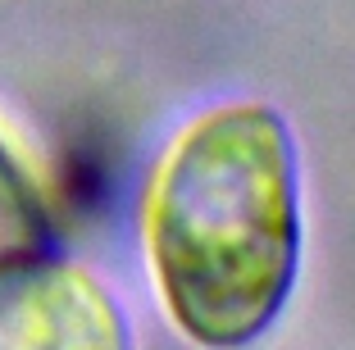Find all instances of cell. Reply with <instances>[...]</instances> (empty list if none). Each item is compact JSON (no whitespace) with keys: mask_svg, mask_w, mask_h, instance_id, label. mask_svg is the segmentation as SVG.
Returning a JSON list of instances; mask_svg holds the SVG:
<instances>
[{"mask_svg":"<svg viewBox=\"0 0 355 350\" xmlns=\"http://www.w3.org/2000/svg\"><path fill=\"white\" fill-rule=\"evenodd\" d=\"M168 314L200 346H246L278 323L301 268V159L269 105H223L159 168L146 214Z\"/></svg>","mask_w":355,"mask_h":350,"instance_id":"obj_1","label":"cell"},{"mask_svg":"<svg viewBox=\"0 0 355 350\" xmlns=\"http://www.w3.org/2000/svg\"><path fill=\"white\" fill-rule=\"evenodd\" d=\"M46 246H51L46 200L28 177V168L14 159V150L0 141V264L46 255Z\"/></svg>","mask_w":355,"mask_h":350,"instance_id":"obj_3","label":"cell"},{"mask_svg":"<svg viewBox=\"0 0 355 350\" xmlns=\"http://www.w3.org/2000/svg\"><path fill=\"white\" fill-rule=\"evenodd\" d=\"M114 300L51 255L0 264V346H123Z\"/></svg>","mask_w":355,"mask_h":350,"instance_id":"obj_2","label":"cell"}]
</instances>
